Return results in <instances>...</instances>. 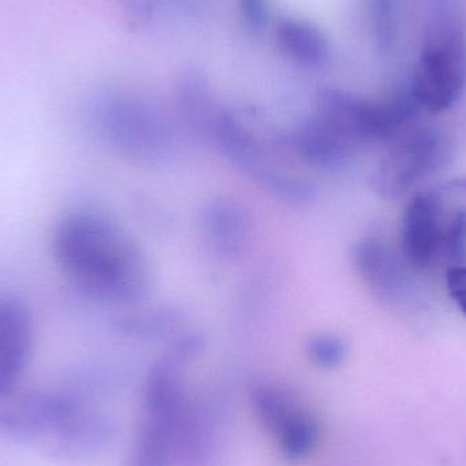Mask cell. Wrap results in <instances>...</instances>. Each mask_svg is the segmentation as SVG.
Segmentation results:
<instances>
[{
  "label": "cell",
  "mask_w": 466,
  "mask_h": 466,
  "mask_svg": "<svg viewBox=\"0 0 466 466\" xmlns=\"http://www.w3.org/2000/svg\"><path fill=\"white\" fill-rule=\"evenodd\" d=\"M52 255L63 276L84 295L108 303H137L150 289L144 252L101 213L74 210L55 224Z\"/></svg>",
  "instance_id": "cell-1"
},
{
  "label": "cell",
  "mask_w": 466,
  "mask_h": 466,
  "mask_svg": "<svg viewBox=\"0 0 466 466\" xmlns=\"http://www.w3.org/2000/svg\"><path fill=\"white\" fill-rule=\"evenodd\" d=\"M466 86V35L460 5L426 7V27L410 92L432 114L451 109Z\"/></svg>",
  "instance_id": "cell-2"
},
{
  "label": "cell",
  "mask_w": 466,
  "mask_h": 466,
  "mask_svg": "<svg viewBox=\"0 0 466 466\" xmlns=\"http://www.w3.org/2000/svg\"><path fill=\"white\" fill-rule=\"evenodd\" d=\"M466 240V177L416 194L402 218V252L424 268L457 254Z\"/></svg>",
  "instance_id": "cell-3"
},
{
  "label": "cell",
  "mask_w": 466,
  "mask_h": 466,
  "mask_svg": "<svg viewBox=\"0 0 466 466\" xmlns=\"http://www.w3.org/2000/svg\"><path fill=\"white\" fill-rule=\"evenodd\" d=\"M451 157V144L445 134L412 126L390 142L372 175V188L383 198H400L442 169Z\"/></svg>",
  "instance_id": "cell-4"
},
{
  "label": "cell",
  "mask_w": 466,
  "mask_h": 466,
  "mask_svg": "<svg viewBox=\"0 0 466 466\" xmlns=\"http://www.w3.org/2000/svg\"><path fill=\"white\" fill-rule=\"evenodd\" d=\"M84 402L65 391L30 390L0 396V435L48 449L67 419Z\"/></svg>",
  "instance_id": "cell-5"
},
{
  "label": "cell",
  "mask_w": 466,
  "mask_h": 466,
  "mask_svg": "<svg viewBox=\"0 0 466 466\" xmlns=\"http://www.w3.org/2000/svg\"><path fill=\"white\" fill-rule=\"evenodd\" d=\"M35 345L29 306L13 295L0 296V396L16 390Z\"/></svg>",
  "instance_id": "cell-6"
},
{
  "label": "cell",
  "mask_w": 466,
  "mask_h": 466,
  "mask_svg": "<svg viewBox=\"0 0 466 466\" xmlns=\"http://www.w3.org/2000/svg\"><path fill=\"white\" fill-rule=\"evenodd\" d=\"M101 131L111 147L136 158H156L168 147L163 125L144 109L112 104L101 115Z\"/></svg>",
  "instance_id": "cell-7"
},
{
  "label": "cell",
  "mask_w": 466,
  "mask_h": 466,
  "mask_svg": "<svg viewBox=\"0 0 466 466\" xmlns=\"http://www.w3.org/2000/svg\"><path fill=\"white\" fill-rule=\"evenodd\" d=\"M285 144L301 160L322 169L341 168L358 149L353 142L318 115L299 125L287 137Z\"/></svg>",
  "instance_id": "cell-8"
},
{
  "label": "cell",
  "mask_w": 466,
  "mask_h": 466,
  "mask_svg": "<svg viewBox=\"0 0 466 466\" xmlns=\"http://www.w3.org/2000/svg\"><path fill=\"white\" fill-rule=\"evenodd\" d=\"M353 265L367 287L383 300H399L407 289L408 276L397 255L382 241L364 238L355 244Z\"/></svg>",
  "instance_id": "cell-9"
},
{
  "label": "cell",
  "mask_w": 466,
  "mask_h": 466,
  "mask_svg": "<svg viewBox=\"0 0 466 466\" xmlns=\"http://www.w3.org/2000/svg\"><path fill=\"white\" fill-rule=\"evenodd\" d=\"M202 228L216 254L235 257L243 252L249 240V221L236 202L220 201L208 205L202 213Z\"/></svg>",
  "instance_id": "cell-10"
},
{
  "label": "cell",
  "mask_w": 466,
  "mask_h": 466,
  "mask_svg": "<svg viewBox=\"0 0 466 466\" xmlns=\"http://www.w3.org/2000/svg\"><path fill=\"white\" fill-rule=\"evenodd\" d=\"M277 44L285 56L306 67H320L328 62L330 46L325 33L309 21L284 18L276 29Z\"/></svg>",
  "instance_id": "cell-11"
},
{
  "label": "cell",
  "mask_w": 466,
  "mask_h": 466,
  "mask_svg": "<svg viewBox=\"0 0 466 466\" xmlns=\"http://www.w3.org/2000/svg\"><path fill=\"white\" fill-rule=\"evenodd\" d=\"M177 104L186 123L196 133L209 137L221 108L216 106L209 84L199 71L190 70L180 78Z\"/></svg>",
  "instance_id": "cell-12"
},
{
  "label": "cell",
  "mask_w": 466,
  "mask_h": 466,
  "mask_svg": "<svg viewBox=\"0 0 466 466\" xmlns=\"http://www.w3.org/2000/svg\"><path fill=\"white\" fill-rule=\"evenodd\" d=\"M252 404L260 423L274 434H279L299 413L292 396L277 386H258L252 393Z\"/></svg>",
  "instance_id": "cell-13"
},
{
  "label": "cell",
  "mask_w": 466,
  "mask_h": 466,
  "mask_svg": "<svg viewBox=\"0 0 466 466\" xmlns=\"http://www.w3.org/2000/svg\"><path fill=\"white\" fill-rule=\"evenodd\" d=\"M182 326V315L171 309H156L120 320V329L125 333L142 339L172 336Z\"/></svg>",
  "instance_id": "cell-14"
},
{
  "label": "cell",
  "mask_w": 466,
  "mask_h": 466,
  "mask_svg": "<svg viewBox=\"0 0 466 466\" xmlns=\"http://www.w3.org/2000/svg\"><path fill=\"white\" fill-rule=\"evenodd\" d=\"M372 37L380 54L393 51L400 33V0H367Z\"/></svg>",
  "instance_id": "cell-15"
},
{
  "label": "cell",
  "mask_w": 466,
  "mask_h": 466,
  "mask_svg": "<svg viewBox=\"0 0 466 466\" xmlns=\"http://www.w3.org/2000/svg\"><path fill=\"white\" fill-rule=\"evenodd\" d=\"M277 435L288 459H303L317 443L318 426L309 416L299 412Z\"/></svg>",
  "instance_id": "cell-16"
},
{
  "label": "cell",
  "mask_w": 466,
  "mask_h": 466,
  "mask_svg": "<svg viewBox=\"0 0 466 466\" xmlns=\"http://www.w3.org/2000/svg\"><path fill=\"white\" fill-rule=\"evenodd\" d=\"M307 352L318 366L334 369L347 358V345L339 337L323 334L309 339Z\"/></svg>",
  "instance_id": "cell-17"
},
{
  "label": "cell",
  "mask_w": 466,
  "mask_h": 466,
  "mask_svg": "<svg viewBox=\"0 0 466 466\" xmlns=\"http://www.w3.org/2000/svg\"><path fill=\"white\" fill-rule=\"evenodd\" d=\"M238 3L244 21L252 30H262L268 25V0H238Z\"/></svg>",
  "instance_id": "cell-18"
},
{
  "label": "cell",
  "mask_w": 466,
  "mask_h": 466,
  "mask_svg": "<svg viewBox=\"0 0 466 466\" xmlns=\"http://www.w3.org/2000/svg\"><path fill=\"white\" fill-rule=\"evenodd\" d=\"M446 282L451 299L466 318V266L449 268Z\"/></svg>",
  "instance_id": "cell-19"
},
{
  "label": "cell",
  "mask_w": 466,
  "mask_h": 466,
  "mask_svg": "<svg viewBox=\"0 0 466 466\" xmlns=\"http://www.w3.org/2000/svg\"><path fill=\"white\" fill-rule=\"evenodd\" d=\"M426 5H451V3H459V0H424Z\"/></svg>",
  "instance_id": "cell-20"
}]
</instances>
